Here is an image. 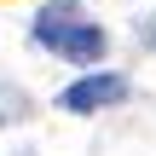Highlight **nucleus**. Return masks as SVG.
<instances>
[{"mask_svg": "<svg viewBox=\"0 0 156 156\" xmlns=\"http://www.w3.org/2000/svg\"><path fill=\"white\" fill-rule=\"evenodd\" d=\"M122 98H127V75H116V69H110V75H104V69H98V75H81V81H69V87L58 93V104H64L69 116H93V110H110V104H122Z\"/></svg>", "mask_w": 156, "mask_h": 156, "instance_id": "nucleus-1", "label": "nucleus"}, {"mask_svg": "<svg viewBox=\"0 0 156 156\" xmlns=\"http://www.w3.org/2000/svg\"><path fill=\"white\" fill-rule=\"evenodd\" d=\"M46 46H52L58 58H69V64H98V58H104V29L75 17V23H64V29H58Z\"/></svg>", "mask_w": 156, "mask_h": 156, "instance_id": "nucleus-2", "label": "nucleus"}, {"mask_svg": "<svg viewBox=\"0 0 156 156\" xmlns=\"http://www.w3.org/2000/svg\"><path fill=\"white\" fill-rule=\"evenodd\" d=\"M64 23H75V6H69V0H52V6H46V12L35 17V41L46 46V41H52V35H58Z\"/></svg>", "mask_w": 156, "mask_h": 156, "instance_id": "nucleus-3", "label": "nucleus"}]
</instances>
